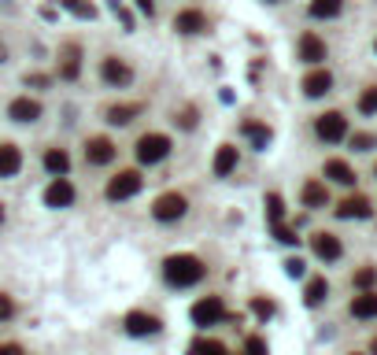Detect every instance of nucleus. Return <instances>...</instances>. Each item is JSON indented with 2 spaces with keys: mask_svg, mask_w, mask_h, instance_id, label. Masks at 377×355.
<instances>
[{
  "mask_svg": "<svg viewBox=\"0 0 377 355\" xmlns=\"http://www.w3.org/2000/svg\"><path fill=\"white\" fill-rule=\"evenodd\" d=\"M8 60V48H4V41H0V63H4Z\"/></svg>",
  "mask_w": 377,
  "mask_h": 355,
  "instance_id": "37998d69",
  "label": "nucleus"
},
{
  "mask_svg": "<svg viewBox=\"0 0 377 355\" xmlns=\"http://www.w3.org/2000/svg\"><path fill=\"white\" fill-rule=\"evenodd\" d=\"M100 74H104V82H108V85H129V82H134V71H129V63L115 60V56H108V60L100 63Z\"/></svg>",
  "mask_w": 377,
  "mask_h": 355,
  "instance_id": "6e6552de",
  "label": "nucleus"
},
{
  "mask_svg": "<svg viewBox=\"0 0 377 355\" xmlns=\"http://www.w3.org/2000/svg\"><path fill=\"white\" fill-rule=\"evenodd\" d=\"M300 60L304 63H322L326 60V41L318 34H304L300 37Z\"/></svg>",
  "mask_w": 377,
  "mask_h": 355,
  "instance_id": "dca6fc26",
  "label": "nucleus"
},
{
  "mask_svg": "<svg viewBox=\"0 0 377 355\" xmlns=\"http://www.w3.org/2000/svg\"><path fill=\"white\" fill-rule=\"evenodd\" d=\"M222 319H226V307H222V300H218V296H204L200 304H192V322H197V326H215Z\"/></svg>",
  "mask_w": 377,
  "mask_h": 355,
  "instance_id": "423d86ee",
  "label": "nucleus"
},
{
  "mask_svg": "<svg viewBox=\"0 0 377 355\" xmlns=\"http://www.w3.org/2000/svg\"><path fill=\"white\" fill-rule=\"evenodd\" d=\"M233 167H237V148H233V144H218V152H215V174L226 178Z\"/></svg>",
  "mask_w": 377,
  "mask_h": 355,
  "instance_id": "412c9836",
  "label": "nucleus"
},
{
  "mask_svg": "<svg viewBox=\"0 0 377 355\" xmlns=\"http://www.w3.org/2000/svg\"><path fill=\"white\" fill-rule=\"evenodd\" d=\"M244 134L252 137L255 148H266L270 144V126H259V123H244Z\"/></svg>",
  "mask_w": 377,
  "mask_h": 355,
  "instance_id": "c85d7f7f",
  "label": "nucleus"
},
{
  "mask_svg": "<svg viewBox=\"0 0 377 355\" xmlns=\"http://www.w3.org/2000/svg\"><path fill=\"white\" fill-rule=\"evenodd\" d=\"M270 4H274V0H270Z\"/></svg>",
  "mask_w": 377,
  "mask_h": 355,
  "instance_id": "49530a36",
  "label": "nucleus"
},
{
  "mask_svg": "<svg viewBox=\"0 0 377 355\" xmlns=\"http://www.w3.org/2000/svg\"><path fill=\"white\" fill-rule=\"evenodd\" d=\"M0 222H4V207H0Z\"/></svg>",
  "mask_w": 377,
  "mask_h": 355,
  "instance_id": "a18cd8bd",
  "label": "nucleus"
},
{
  "mask_svg": "<svg viewBox=\"0 0 377 355\" xmlns=\"http://www.w3.org/2000/svg\"><path fill=\"white\" fill-rule=\"evenodd\" d=\"M266 218H270V226H278V222L285 218V200H281L278 193L266 196Z\"/></svg>",
  "mask_w": 377,
  "mask_h": 355,
  "instance_id": "c756f323",
  "label": "nucleus"
},
{
  "mask_svg": "<svg viewBox=\"0 0 377 355\" xmlns=\"http://www.w3.org/2000/svg\"><path fill=\"white\" fill-rule=\"evenodd\" d=\"M326 296H329L326 278H311V281H307V288H304V304H307V307H318Z\"/></svg>",
  "mask_w": 377,
  "mask_h": 355,
  "instance_id": "b1692460",
  "label": "nucleus"
},
{
  "mask_svg": "<svg viewBox=\"0 0 377 355\" xmlns=\"http://www.w3.org/2000/svg\"><path fill=\"white\" fill-rule=\"evenodd\" d=\"M166 155H171V137L166 134H145L137 141V160L152 167V163H163Z\"/></svg>",
  "mask_w": 377,
  "mask_h": 355,
  "instance_id": "f03ea898",
  "label": "nucleus"
},
{
  "mask_svg": "<svg viewBox=\"0 0 377 355\" xmlns=\"http://www.w3.org/2000/svg\"><path fill=\"white\" fill-rule=\"evenodd\" d=\"M45 204H48V207H71V204H74V186H71L67 178H56V181L45 189Z\"/></svg>",
  "mask_w": 377,
  "mask_h": 355,
  "instance_id": "1a4fd4ad",
  "label": "nucleus"
},
{
  "mask_svg": "<svg viewBox=\"0 0 377 355\" xmlns=\"http://www.w3.org/2000/svg\"><path fill=\"white\" fill-rule=\"evenodd\" d=\"M329 204V193L322 181H307L304 186V207H326Z\"/></svg>",
  "mask_w": 377,
  "mask_h": 355,
  "instance_id": "393cba45",
  "label": "nucleus"
},
{
  "mask_svg": "<svg viewBox=\"0 0 377 355\" xmlns=\"http://www.w3.org/2000/svg\"><path fill=\"white\" fill-rule=\"evenodd\" d=\"M19 167H22V152L11 141H4L0 144V178H15Z\"/></svg>",
  "mask_w": 377,
  "mask_h": 355,
  "instance_id": "2eb2a0df",
  "label": "nucleus"
},
{
  "mask_svg": "<svg viewBox=\"0 0 377 355\" xmlns=\"http://www.w3.org/2000/svg\"><path fill=\"white\" fill-rule=\"evenodd\" d=\"M137 8H141V11H148V15H152V0H137Z\"/></svg>",
  "mask_w": 377,
  "mask_h": 355,
  "instance_id": "79ce46f5",
  "label": "nucleus"
},
{
  "mask_svg": "<svg viewBox=\"0 0 377 355\" xmlns=\"http://www.w3.org/2000/svg\"><path fill=\"white\" fill-rule=\"evenodd\" d=\"M11 311H15V304H11V296H4V293H0V322H4V319H11Z\"/></svg>",
  "mask_w": 377,
  "mask_h": 355,
  "instance_id": "58836bf2",
  "label": "nucleus"
},
{
  "mask_svg": "<svg viewBox=\"0 0 377 355\" xmlns=\"http://www.w3.org/2000/svg\"><path fill=\"white\" fill-rule=\"evenodd\" d=\"M141 186H145V178L137 174V170H119L111 181H108V200H129V196H137Z\"/></svg>",
  "mask_w": 377,
  "mask_h": 355,
  "instance_id": "7ed1b4c3",
  "label": "nucleus"
},
{
  "mask_svg": "<svg viewBox=\"0 0 377 355\" xmlns=\"http://www.w3.org/2000/svg\"><path fill=\"white\" fill-rule=\"evenodd\" d=\"M26 85H37V89H45V85H48V74H26Z\"/></svg>",
  "mask_w": 377,
  "mask_h": 355,
  "instance_id": "ea45409f",
  "label": "nucleus"
},
{
  "mask_svg": "<svg viewBox=\"0 0 377 355\" xmlns=\"http://www.w3.org/2000/svg\"><path fill=\"white\" fill-rule=\"evenodd\" d=\"M244 351H248V355H266V340H263V337H248Z\"/></svg>",
  "mask_w": 377,
  "mask_h": 355,
  "instance_id": "c9c22d12",
  "label": "nucleus"
},
{
  "mask_svg": "<svg viewBox=\"0 0 377 355\" xmlns=\"http://www.w3.org/2000/svg\"><path fill=\"white\" fill-rule=\"evenodd\" d=\"M329 89H333V74H329L326 67L311 71V74L304 78V93H307V97H326Z\"/></svg>",
  "mask_w": 377,
  "mask_h": 355,
  "instance_id": "ddd939ff",
  "label": "nucleus"
},
{
  "mask_svg": "<svg viewBox=\"0 0 377 355\" xmlns=\"http://www.w3.org/2000/svg\"><path fill=\"white\" fill-rule=\"evenodd\" d=\"M285 274L289 278H304V259H285Z\"/></svg>",
  "mask_w": 377,
  "mask_h": 355,
  "instance_id": "4c0bfd02",
  "label": "nucleus"
},
{
  "mask_svg": "<svg viewBox=\"0 0 377 355\" xmlns=\"http://www.w3.org/2000/svg\"><path fill=\"white\" fill-rule=\"evenodd\" d=\"M45 170H48V174H56V178H63L71 170V155L63 148H48L45 152Z\"/></svg>",
  "mask_w": 377,
  "mask_h": 355,
  "instance_id": "aec40b11",
  "label": "nucleus"
},
{
  "mask_svg": "<svg viewBox=\"0 0 377 355\" xmlns=\"http://www.w3.org/2000/svg\"><path fill=\"white\" fill-rule=\"evenodd\" d=\"M252 311L259 319H270V314H274V304H270V300H252Z\"/></svg>",
  "mask_w": 377,
  "mask_h": 355,
  "instance_id": "e433bc0d",
  "label": "nucleus"
},
{
  "mask_svg": "<svg viewBox=\"0 0 377 355\" xmlns=\"http://www.w3.org/2000/svg\"><path fill=\"white\" fill-rule=\"evenodd\" d=\"M341 8H344V0H311V15L315 19H333V15H341Z\"/></svg>",
  "mask_w": 377,
  "mask_h": 355,
  "instance_id": "a878e982",
  "label": "nucleus"
},
{
  "mask_svg": "<svg viewBox=\"0 0 377 355\" xmlns=\"http://www.w3.org/2000/svg\"><path fill=\"white\" fill-rule=\"evenodd\" d=\"M174 30L178 34H204L207 30V15L204 11H181L174 19Z\"/></svg>",
  "mask_w": 377,
  "mask_h": 355,
  "instance_id": "6ab92c4d",
  "label": "nucleus"
},
{
  "mask_svg": "<svg viewBox=\"0 0 377 355\" xmlns=\"http://www.w3.org/2000/svg\"><path fill=\"white\" fill-rule=\"evenodd\" d=\"M355 355H359V351H355Z\"/></svg>",
  "mask_w": 377,
  "mask_h": 355,
  "instance_id": "de8ad7c7",
  "label": "nucleus"
},
{
  "mask_svg": "<svg viewBox=\"0 0 377 355\" xmlns=\"http://www.w3.org/2000/svg\"><path fill=\"white\" fill-rule=\"evenodd\" d=\"M311 248H315V256H318V259H326V263L341 259V252H344L341 241H336L333 233H315V237H311Z\"/></svg>",
  "mask_w": 377,
  "mask_h": 355,
  "instance_id": "f8f14e48",
  "label": "nucleus"
},
{
  "mask_svg": "<svg viewBox=\"0 0 377 355\" xmlns=\"http://www.w3.org/2000/svg\"><path fill=\"white\" fill-rule=\"evenodd\" d=\"M0 355H22L19 344H0Z\"/></svg>",
  "mask_w": 377,
  "mask_h": 355,
  "instance_id": "a19ab883",
  "label": "nucleus"
},
{
  "mask_svg": "<svg viewBox=\"0 0 377 355\" xmlns=\"http://www.w3.org/2000/svg\"><path fill=\"white\" fill-rule=\"evenodd\" d=\"M315 134L322 137V141H344L348 137V118L341 115V111H326V115H318L315 118Z\"/></svg>",
  "mask_w": 377,
  "mask_h": 355,
  "instance_id": "39448f33",
  "label": "nucleus"
},
{
  "mask_svg": "<svg viewBox=\"0 0 377 355\" xmlns=\"http://www.w3.org/2000/svg\"><path fill=\"white\" fill-rule=\"evenodd\" d=\"M174 123H181L185 130H192V126H197V111H192V108H181V111H174Z\"/></svg>",
  "mask_w": 377,
  "mask_h": 355,
  "instance_id": "72a5a7b5",
  "label": "nucleus"
},
{
  "mask_svg": "<svg viewBox=\"0 0 377 355\" xmlns=\"http://www.w3.org/2000/svg\"><path fill=\"white\" fill-rule=\"evenodd\" d=\"M374 281H377V270H374V267H362V270L355 274V285L362 288V293H374Z\"/></svg>",
  "mask_w": 377,
  "mask_h": 355,
  "instance_id": "7c9ffc66",
  "label": "nucleus"
},
{
  "mask_svg": "<svg viewBox=\"0 0 377 355\" xmlns=\"http://www.w3.org/2000/svg\"><path fill=\"white\" fill-rule=\"evenodd\" d=\"M141 111H145V104H111V108H108V123L111 126H129Z\"/></svg>",
  "mask_w": 377,
  "mask_h": 355,
  "instance_id": "a211bd4d",
  "label": "nucleus"
},
{
  "mask_svg": "<svg viewBox=\"0 0 377 355\" xmlns=\"http://www.w3.org/2000/svg\"><path fill=\"white\" fill-rule=\"evenodd\" d=\"M370 351H374V355H377V337H374V344H370Z\"/></svg>",
  "mask_w": 377,
  "mask_h": 355,
  "instance_id": "c03bdc74",
  "label": "nucleus"
},
{
  "mask_svg": "<svg viewBox=\"0 0 377 355\" xmlns=\"http://www.w3.org/2000/svg\"><path fill=\"white\" fill-rule=\"evenodd\" d=\"M374 144H377L374 134H355V137H352V148H355V152H370Z\"/></svg>",
  "mask_w": 377,
  "mask_h": 355,
  "instance_id": "473e14b6",
  "label": "nucleus"
},
{
  "mask_svg": "<svg viewBox=\"0 0 377 355\" xmlns=\"http://www.w3.org/2000/svg\"><path fill=\"white\" fill-rule=\"evenodd\" d=\"M359 111H362V115H374V111H377V85H370L367 93L359 97Z\"/></svg>",
  "mask_w": 377,
  "mask_h": 355,
  "instance_id": "2f4dec72",
  "label": "nucleus"
},
{
  "mask_svg": "<svg viewBox=\"0 0 377 355\" xmlns=\"http://www.w3.org/2000/svg\"><path fill=\"white\" fill-rule=\"evenodd\" d=\"M189 355H226V348L218 340H207V337H197L189 344Z\"/></svg>",
  "mask_w": 377,
  "mask_h": 355,
  "instance_id": "bb28decb",
  "label": "nucleus"
},
{
  "mask_svg": "<svg viewBox=\"0 0 377 355\" xmlns=\"http://www.w3.org/2000/svg\"><path fill=\"white\" fill-rule=\"evenodd\" d=\"M78 74H82V48H78V45H63V52H59V78L74 82Z\"/></svg>",
  "mask_w": 377,
  "mask_h": 355,
  "instance_id": "9d476101",
  "label": "nucleus"
},
{
  "mask_svg": "<svg viewBox=\"0 0 377 355\" xmlns=\"http://www.w3.org/2000/svg\"><path fill=\"white\" fill-rule=\"evenodd\" d=\"M8 115L15 118V123H37V118H41V104L30 100V97H19V100H11Z\"/></svg>",
  "mask_w": 377,
  "mask_h": 355,
  "instance_id": "4468645a",
  "label": "nucleus"
},
{
  "mask_svg": "<svg viewBox=\"0 0 377 355\" xmlns=\"http://www.w3.org/2000/svg\"><path fill=\"white\" fill-rule=\"evenodd\" d=\"M204 274H207V267H204L197 256L178 252V256H166L163 259V278L171 281V285H178V288H189V285L204 281Z\"/></svg>",
  "mask_w": 377,
  "mask_h": 355,
  "instance_id": "f257e3e1",
  "label": "nucleus"
},
{
  "mask_svg": "<svg viewBox=\"0 0 377 355\" xmlns=\"http://www.w3.org/2000/svg\"><path fill=\"white\" fill-rule=\"evenodd\" d=\"M274 237H278L281 244H296V241H300V237H296L289 226H285V222H278V226H274Z\"/></svg>",
  "mask_w": 377,
  "mask_h": 355,
  "instance_id": "f704fd0d",
  "label": "nucleus"
},
{
  "mask_svg": "<svg viewBox=\"0 0 377 355\" xmlns=\"http://www.w3.org/2000/svg\"><path fill=\"white\" fill-rule=\"evenodd\" d=\"M85 160L97 163V167L111 163V160H115V144H111L108 137H89V141H85Z\"/></svg>",
  "mask_w": 377,
  "mask_h": 355,
  "instance_id": "9b49d317",
  "label": "nucleus"
},
{
  "mask_svg": "<svg viewBox=\"0 0 377 355\" xmlns=\"http://www.w3.org/2000/svg\"><path fill=\"white\" fill-rule=\"evenodd\" d=\"M336 215L341 218H370L374 207L367 196H348V200H341V207H336Z\"/></svg>",
  "mask_w": 377,
  "mask_h": 355,
  "instance_id": "f3484780",
  "label": "nucleus"
},
{
  "mask_svg": "<svg viewBox=\"0 0 377 355\" xmlns=\"http://www.w3.org/2000/svg\"><path fill=\"white\" fill-rule=\"evenodd\" d=\"M185 211H189V200L181 193H163L159 200L152 204V215L159 222H178V218H185Z\"/></svg>",
  "mask_w": 377,
  "mask_h": 355,
  "instance_id": "20e7f679",
  "label": "nucleus"
},
{
  "mask_svg": "<svg viewBox=\"0 0 377 355\" xmlns=\"http://www.w3.org/2000/svg\"><path fill=\"white\" fill-rule=\"evenodd\" d=\"M352 314L355 319H377V293H359L352 300Z\"/></svg>",
  "mask_w": 377,
  "mask_h": 355,
  "instance_id": "5701e85b",
  "label": "nucleus"
},
{
  "mask_svg": "<svg viewBox=\"0 0 377 355\" xmlns=\"http://www.w3.org/2000/svg\"><path fill=\"white\" fill-rule=\"evenodd\" d=\"M374 48H377V45H374Z\"/></svg>",
  "mask_w": 377,
  "mask_h": 355,
  "instance_id": "09e8293b",
  "label": "nucleus"
},
{
  "mask_svg": "<svg viewBox=\"0 0 377 355\" xmlns=\"http://www.w3.org/2000/svg\"><path fill=\"white\" fill-rule=\"evenodd\" d=\"M326 178H333L336 186H355V170L348 167L344 160H329L326 163Z\"/></svg>",
  "mask_w": 377,
  "mask_h": 355,
  "instance_id": "4be33fe9",
  "label": "nucleus"
},
{
  "mask_svg": "<svg viewBox=\"0 0 377 355\" xmlns=\"http://www.w3.org/2000/svg\"><path fill=\"white\" fill-rule=\"evenodd\" d=\"M63 8L71 11V15H78V19H97V8L89 4V0H59Z\"/></svg>",
  "mask_w": 377,
  "mask_h": 355,
  "instance_id": "cd10ccee",
  "label": "nucleus"
},
{
  "mask_svg": "<svg viewBox=\"0 0 377 355\" xmlns=\"http://www.w3.org/2000/svg\"><path fill=\"white\" fill-rule=\"evenodd\" d=\"M126 333H134V337H152V333H159V319L148 311H129L126 314Z\"/></svg>",
  "mask_w": 377,
  "mask_h": 355,
  "instance_id": "0eeeda50",
  "label": "nucleus"
}]
</instances>
